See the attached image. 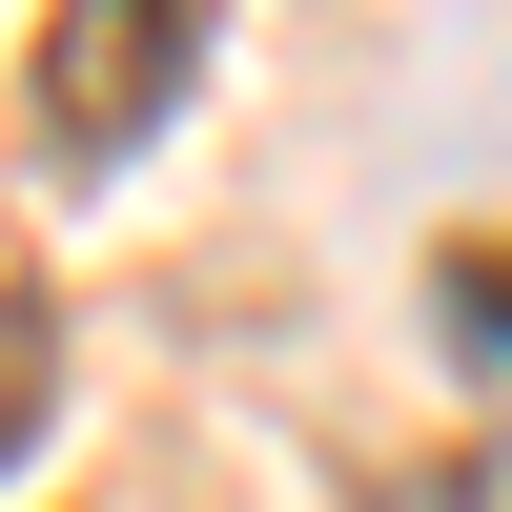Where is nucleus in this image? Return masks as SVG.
<instances>
[{
  "instance_id": "1",
  "label": "nucleus",
  "mask_w": 512,
  "mask_h": 512,
  "mask_svg": "<svg viewBox=\"0 0 512 512\" xmlns=\"http://www.w3.org/2000/svg\"><path fill=\"white\" fill-rule=\"evenodd\" d=\"M185 62H205V0H62L21 103H41V144H62V164H144L164 103H185Z\"/></svg>"
},
{
  "instance_id": "2",
  "label": "nucleus",
  "mask_w": 512,
  "mask_h": 512,
  "mask_svg": "<svg viewBox=\"0 0 512 512\" xmlns=\"http://www.w3.org/2000/svg\"><path fill=\"white\" fill-rule=\"evenodd\" d=\"M41 410H62V308H41V246H21V205H0V472L41 451Z\"/></svg>"
}]
</instances>
